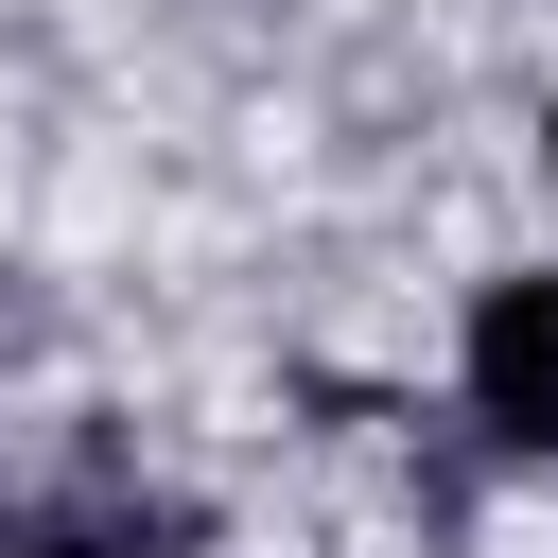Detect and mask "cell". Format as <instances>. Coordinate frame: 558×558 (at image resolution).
Returning <instances> with one entry per match:
<instances>
[{
    "label": "cell",
    "instance_id": "obj_2",
    "mask_svg": "<svg viewBox=\"0 0 558 558\" xmlns=\"http://www.w3.org/2000/svg\"><path fill=\"white\" fill-rule=\"evenodd\" d=\"M541 140H558V122H541Z\"/></svg>",
    "mask_w": 558,
    "mask_h": 558
},
{
    "label": "cell",
    "instance_id": "obj_1",
    "mask_svg": "<svg viewBox=\"0 0 558 558\" xmlns=\"http://www.w3.org/2000/svg\"><path fill=\"white\" fill-rule=\"evenodd\" d=\"M471 401L506 436H558V279H488L471 314Z\"/></svg>",
    "mask_w": 558,
    "mask_h": 558
}]
</instances>
